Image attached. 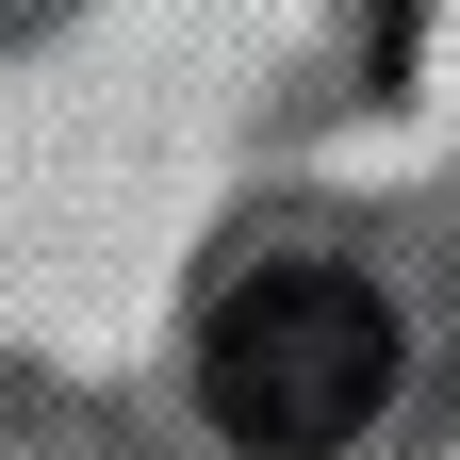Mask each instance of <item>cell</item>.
I'll use <instances>...</instances> for the list:
<instances>
[{"label": "cell", "mask_w": 460, "mask_h": 460, "mask_svg": "<svg viewBox=\"0 0 460 460\" xmlns=\"http://www.w3.org/2000/svg\"><path fill=\"white\" fill-rule=\"evenodd\" d=\"M198 394L247 460H345L394 394V296L362 263H247L198 329Z\"/></svg>", "instance_id": "cell-1"}]
</instances>
